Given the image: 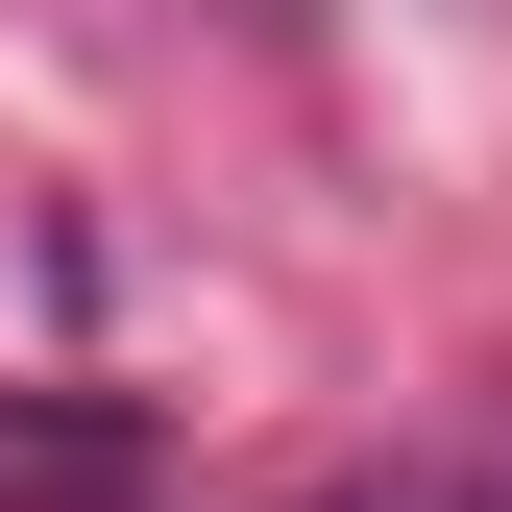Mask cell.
Here are the masks:
<instances>
[{
  "instance_id": "2",
  "label": "cell",
  "mask_w": 512,
  "mask_h": 512,
  "mask_svg": "<svg viewBox=\"0 0 512 512\" xmlns=\"http://www.w3.org/2000/svg\"><path fill=\"white\" fill-rule=\"evenodd\" d=\"M293 512H391V488H293Z\"/></svg>"
},
{
  "instance_id": "1",
  "label": "cell",
  "mask_w": 512,
  "mask_h": 512,
  "mask_svg": "<svg viewBox=\"0 0 512 512\" xmlns=\"http://www.w3.org/2000/svg\"><path fill=\"white\" fill-rule=\"evenodd\" d=\"M147 488H171L147 391H0V512H147Z\"/></svg>"
}]
</instances>
